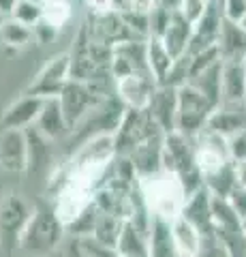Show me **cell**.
<instances>
[{"label":"cell","instance_id":"29","mask_svg":"<svg viewBox=\"0 0 246 257\" xmlns=\"http://www.w3.org/2000/svg\"><path fill=\"white\" fill-rule=\"evenodd\" d=\"M171 9H165L163 5H156L154 9H150V39H161L165 30L169 26L171 20Z\"/></svg>","mask_w":246,"mask_h":257},{"label":"cell","instance_id":"8","mask_svg":"<svg viewBox=\"0 0 246 257\" xmlns=\"http://www.w3.org/2000/svg\"><path fill=\"white\" fill-rule=\"evenodd\" d=\"M0 167L7 172H28V140L26 128L0 131Z\"/></svg>","mask_w":246,"mask_h":257},{"label":"cell","instance_id":"12","mask_svg":"<svg viewBox=\"0 0 246 257\" xmlns=\"http://www.w3.org/2000/svg\"><path fill=\"white\" fill-rule=\"evenodd\" d=\"M182 216L193 223L201 231V236L216 234V225H214V216H212V193L205 187L186 197L184 208H182Z\"/></svg>","mask_w":246,"mask_h":257},{"label":"cell","instance_id":"1","mask_svg":"<svg viewBox=\"0 0 246 257\" xmlns=\"http://www.w3.org/2000/svg\"><path fill=\"white\" fill-rule=\"evenodd\" d=\"M65 236V221L60 219L56 208L47 204H37L30 212V219L20 236V246L26 253L43 255L54 251Z\"/></svg>","mask_w":246,"mask_h":257},{"label":"cell","instance_id":"5","mask_svg":"<svg viewBox=\"0 0 246 257\" xmlns=\"http://www.w3.org/2000/svg\"><path fill=\"white\" fill-rule=\"evenodd\" d=\"M60 105L65 111L69 128H75L92 107L103 103V94H99V82H84V79H69V84L60 92Z\"/></svg>","mask_w":246,"mask_h":257},{"label":"cell","instance_id":"30","mask_svg":"<svg viewBox=\"0 0 246 257\" xmlns=\"http://www.w3.org/2000/svg\"><path fill=\"white\" fill-rule=\"evenodd\" d=\"M79 246H82V251L88 255V257H122L118 253L116 246H107L99 242L94 236H84V238H77Z\"/></svg>","mask_w":246,"mask_h":257},{"label":"cell","instance_id":"22","mask_svg":"<svg viewBox=\"0 0 246 257\" xmlns=\"http://www.w3.org/2000/svg\"><path fill=\"white\" fill-rule=\"evenodd\" d=\"M223 62L225 60H220L214 64V67L197 73L195 77H190V82H188L190 86H195L197 90L208 96L216 107L220 105V101H223Z\"/></svg>","mask_w":246,"mask_h":257},{"label":"cell","instance_id":"41","mask_svg":"<svg viewBox=\"0 0 246 257\" xmlns=\"http://www.w3.org/2000/svg\"><path fill=\"white\" fill-rule=\"evenodd\" d=\"M3 22H5V18H0V26H3Z\"/></svg>","mask_w":246,"mask_h":257},{"label":"cell","instance_id":"16","mask_svg":"<svg viewBox=\"0 0 246 257\" xmlns=\"http://www.w3.org/2000/svg\"><path fill=\"white\" fill-rule=\"evenodd\" d=\"M148 251L150 257H182L176 246V240H173L171 221L152 214V223H150L148 231Z\"/></svg>","mask_w":246,"mask_h":257},{"label":"cell","instance_id":"11","mask_svg":"<svg viewBox=\"0 0 246 257\" xmlns=\"http://www.w3.org/2000/svg\"><path fill=\"white\" fill-rule=\"evenodd\" d=\"M156 86L158 84L152 75H126L122 79H116V94L124 107L146 109Z\"/></svg>","mask_w":246,"mask_h":257},{"label":"cell","instance_id":"42","mask_svg":"<svg viewBox=\"0 0 246 257\" xmlns=\"http://www.w3.org/2000/svg\"><path fill=\"white\" fill-rule=\"evenodd\" d=\"M244 231H246V219H244Z\"/></svg>","mask_w":246,"mask_h":257},{"label":"cell","instance_id":"17","mask_svg":"<svg viewBox=\"0 0 246 257\" xmlns=\"http://www.w3.org/2000/svg\"><path fill=\"white\" fill-rule=\"evenodd\" d=\"M35 126L39 128V133L45 135L47 140H58L69 131V124H67V118H65V111H62L58 96L45 99Z\"/></svg>","mask_w":246,"mask_h":257},{"label":"cell","instance_id":"36","mask_svg":"<svg viewBox=\"0 0 246 257\" xmlns=\"http://www.w3.org/2000/svg\"><path fill=\"white\" fill-rule=\"evenodd\" d=\"M65 257H88V255L82 251V246H79L77 238H73V240H71V244H69V248H67V255Z\"/></svg>","mask_w":246,"mask_h":257},{"label":"cell","instance_id":"13","mask_svg":"<svg viewBox=\"0 0 246 257\" xmlns=\"http://www.w3.org/2000/svg\"><path fill=\"white\" fill-rule=\"evenodd\" d=\"M45 99L43 96H33V94H24L22 99L11 103L5 109L3 118H0V126L3 128H28L37 124V118L41 114Z\"/></svg>","mask_w":246,"mask_h":257},{"label":"cell","instance_id":"24","mask_svg":"<svg viewBox=\"0 0 246 257\" xmlns=\"http://www.w3.org/2000/svg\"><path fill=\"white\" fill-rule=\"evenodd\" d=\"M237 187V170H235V161H229L220 170L214 174L205 176V189H208L214 197H227L233 193Z\"/></svg>","mask_w":246,"mask_h":257},{"label":"cell","instance_id":"37","mask_svg":"<svg viewBox=\"0 0 246 257\" xmlns=\"http://www.w3.org/2000/svg\"><path fill=\"white\" fill-rule=\"evenodd\" d=\"M156 5H158V0H133L131 9H141V11H150V9H154Z\"/></svg>","mask_w":246,"mask_h":257},{"label":"cell","instance_id":"33","mask_svg":"<svg viewBox=\"0 0 246 257\" xmlns=\"http://www.w3.org/2000/svg\"><path fill=\"white\" fill-rule=\"evenodd\" d=\"M229 152H231V159L235 163L246 159V128L233 138H229Z\"/></svg>","mask_w":246,"mask_h":257},{"label":"cell","instance_id":"15","mask_svg":"<svg viewBox=\"0 0 246 257\" xmlns=\"http://www.w3.org/2000/svg\"><path fill=\"white\" fill-rule=\"evenodd\" d=\"M193 26L195 24L190 22L182 11L171 13L169 26H167V30H165V35L161 37V41L176 60L182 58V56L188 52L190 39H193Z\"/></svg>","mask_w":246,"mask_h":257},{"label":"cell","instance_id":"14","mask_svg":"<svg viewBox=\"0 0 246 257\" xmlns=\"http://www.w3.org/2000/svg\"><path fill=\"white\" fill-rule=\"evenodd\" d=\"M208 128L223 138H233L246 128V103H220L208 120Z\"/></svg>","mask_w":246,"mask_h":257},{"label":"cell","instance_id":"40","mask_svg":"<svg viewBox=\"0 0 246 257\" xmlns=\"http://www.w3.org/2000/svg\"><path fill=\"white\" fill-rule=\"evenodd\" d=\"M242 28H244V30H246V18H244V20H242Z\"/></svg>","mask_w":246,"mask_h":257},{"label":"cell","instance_id":"28","mask_svg":"<svg viewBox=\"0 0 246 257\" xmlns=\"http://www.w3.org/2000/svg\"><path fill=\"white\" fill-rule=\"evenodd\" d=\"M39 3L43 7V18L56 24V26H60L71 13L69 0H39Z\"/></svg>","mask_w":246,"mask_h":257},{"label":"cell","instance_id":"6","mask_svg":"<svg viewBox=\"0 0 246 257\" xmlns=\"http://www.w3.org/2000/svg\"><path fill=\"white\" fill-rule=\"evenodd\" d=\"M71 67H73V58L69 54H58L39 71V75L35 77V82L26 88L24 94H33V96H60L62 88L69 84L71 79Z\"/></svg>","mask_w":246,"mask_h":257},{"label":"cell","instance_id":"4","mask_svg":"<svg viewBox=\"0 0 246 257\" xmlns=\"http://www.w3.org/2000/svg\"><path fill=\"white\" fill-rule=\"evenodd\" d=\"M158 133H163V128L154 122V118L150 116L148 109L126 107L120 124H118V131L114 133L116 155L126 157L135 146H139L141 142H146L148 138L158 135Z\"/></svg>","mask_w":246,"mask_h":257},{"label":"cell","instance_id":"2","mask_svg":"<svg viewBox=\"0 0 246 257\" xmlns=\"http://www.w3.org/2000/svg\"><path fill=\"white\" fill-rule=\"evenodd\" d=\"M139 187L152 214L163 216L167 221H173L176 216L182 214L186 193L176 174L163 170L154 176H148V178H139Z\"/></svg>","mask_w":246,"mask_h":257},{"label":"cell","instance_id":"21","mask_svg":"<svg viewBox=\"0 0 246 257\" xmlns=\"http://www.w3.org/2000/svg\"><path fill=\"white\" fill-rule=\"evenodd\" d=\"M26 140H28V172L39 174L45 167H50L52 161V148L45 135L39 133L37 126H28L26 128Z\"/></svg>","mask_w":246,"mask_h":257},{"label":"cell","instance_id":"9","mask_svg":"<svg viewBox=\"0 0 246 257\" xmlns=\"http://www.w3.org/2000/svg\"><path fill=\"white\" fill-rule=\"evenodd\" d=\"M30 206L22 195L9 193L0 199V240H20L24 227L30 219Z\"/></svg>","mask_w":246,"mask_h":257},{"label":"cell","instance_id":"3","mask_svg":"<svg viewBox=\"0 0 246 257\" xmlns=\"http://www.w3.org/2000/svg\"><path fill=\"white\" fill-rule=\"evenodd\" d=\"M216 105L199 92L195 86L184 84L178 88V120H176V131H180L186 138H195L199 135L208 120L214 114Z\"/></svg>","mask_w":246,"mask_h":257},{"label":"cell","instance_id":"38","mask_svg":"<svg viewBox=\"0 0 246 257\" xmlns=\"http://www.w3.org/2000/svg\"><path fill=\"white\" fill-rule=\"evenodd\" d=\"M235 170H237V184H240V187H246V159L237 161Z\"/></svg>","mask_w":246,"mask_h":257},{"label":"cell","instance_id":"32","mask_svg":"<svg viewBox=\"0 0 246 257\" xmlns=\"http://www.w3.org/2000/svg\"><path fill=\"white\" fill-rule=\"evenodd\" d=\"M33 32H35V41L39 43H50L54 37H56V32H58V26L56 24H52L50 20H41L37 24V26H33Z\"/></svg>","mask_w":246,"mask_h":257},{"label":"cell","instance_id":"23","mask_svg":"<svg viewBox=\"0 0 246 257\" xmlns=\"http://www.w3.org/2000/svg\"><path fill=\"white\" fill-rule=\"evenodd\" d=\"M148 64L156 84H165L176 64V58L167 52L161 39H148Z\"/></svg>","mask_w":246,"mask_h":257},{"label":"cell","instance_id":"10","mask_svg":"<svg viewBox=\"0 0 246 257\" xmlns=\"http://www.w3.org/2000/svg\"><path fill=\"white\" fill-rule=\"evenodd\" d=\"M150 116L154 122L163 128V133L176 131V120H178V88L158 84L150 96L148 107Z\"/></svg>","mask_w":246,"mask_h":257},{"label":"cell","instance_id":"19","mask_svg":"<svg viewBox=\"0 0 246 257\" xmlns=\"http://www.w3.org/2000/svg\"><path fill=\"white\" fill-rule=\"evenodd\" d=\"M218 50L223 60H246V30L242 24H233L223 20L218 37Z\"/></svg>","mask_w":246,"mask_h":257},{"label":"cell","instance_id":"18","mask_svg":"<svg viewBox=\"0 0 246 257\" xmlns=\"http://www.w3.org/2000/svg\"><path fill=\"white\" fill-rule=\"evenodd\" d=\"M246 103V64L244 60L223 62V101Z\"/></svg>","mask_w":246,"mask_h":257},{"label":"cell","instance_id":"34","mask_svg":"<svg viewBox=\"0 0 246 257\" xmlns=\"http://www.w3.org/2000/svg\"><path fill=\"white\" fill-rule=\"evenodd\" d=\"M229 202H231V206H233V210L240 214V219L244 221L246 219V187H237L233 189V193L229 195Z\"/></svg>","mask_w":246,"mask_h":257},{"label":"cell","instance_id":"27","mask_svg":"<svg viewBox=\"0 0 246 257\" xmlns=\"http://www.w3.org/2000/svg\"><path fill=\"white\" fill-rule=\"evenodd\" d=\"M11 18L20 24H26V26H37L39 22L43 20V7L39 0H20L18 5H15V11Z\"/></svg>","mask_w":246,"mask_h":257},{"label":"cell","instance_id":"35","mask_svg":"<svg viewBox=\"0 0 246 257\" xmlns=\"http://www.w3.org/2000/svg\"><path fill=\"white\" fill-rule=\"evenodd\" d=\"M20 0H0V18H11Z\"/></svg>","mask_w":246,"mask_h":257},{"label":"cell","instance_id":"39","mask_svg":"<svg viewBox=\"0 0 246 257\" xmlns=\"http://www.w3.org/2000/svg\"><path fill=\"white\" fill-rule=\"evenodd\" d=\"M131 5H133V0H112V7H114V11H126V9H131Z\"/></svg>","mask_w":246,"mask_h":257},{"label":"cell","instance_id":"31","mask_svg":"<svg viewBox=\"0 0 246 257\" xmlns=\"http://www.w3.org/2000/svg\"><path fill=\"white\" fill-rule=\"evenodd\" d=\"M220 11L227 22L242 24L246 18V0H220Z\"/></svg>","mask_w":246,"mask_h":257},{"label":"cell","instance_id":"25","mask_svg":"<svg viewBox=\"0 0 246 257\" xmlns=\"http://www.w3.org/2000/svg\"><path fill=\"white\" fill-rule=\"evenodd\" d=\"M124 223H126V221L120 219V216H116V214H112V212L99 210L92 236L97 238L99 242L107 244V246H118V240H120V236H122Z\"/></svg>","mask_w":246,"mask_h":257},{"label":"cell","instance_id":"20","mask_svg":"<svg viewBox=\"0 0 246 257\" xmlns=\"http://www.w3.org/2000/svg\"><path fill=\"white\" fill-rule=\"evenodd\" d=\"M171 231H173V240H176V246H178L182 257H197L199 255L203 236L193 223L186 221L184 216L180 214L171 221Z\"/></svg>","mask_w":246,"mask_h":257},{"label":"cell","instance_id":"7","mask_svg":"<svg viewBox=\"0 0 246 257\" xmlns=\"http://www.w3.org/2000/svg\"><path fill=\"white\" fill-rule=\"evenodd\" d=\"M109 71L116 79L126 75H152L148 64V41H124L114 45Z\"/></svg>","mask_w":246,"mask_h":257},{"label":"cell","instance_id":"26","mask_svg":"<svg viewBox=\"0 0 246 257\" xmlns=\"http://www.w3.org/2000/svg\"><path fill=\"white\" fill-rule=\"evenodd\" d=\"M0 39L7 43V45H13V47H20V45H26L28 41L35 39V32L26 24H20L15 22L13 18H7L0 26Z\"/></svg>","mask_w":246,"mask_h":257}]
</instances>
